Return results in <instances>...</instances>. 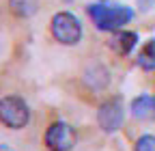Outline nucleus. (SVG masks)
<instances>
[{"instance_id": "obj_1", "label": "nucleus", "mask_w": 155, "mask_h": 151, "mask_svg": "<svg viewBox=\"0 0 155 151\" xmlns=\"http://www.w3.org/2000/svg\"><path fill=\"white\" fill-rule=\"evenodd\" d=\"M88 15L91 20L95 22V26L104 30V32H114V30H121L125 24L131 22L134 11L125 5H104V2H97L88 7Z\"/></svg>"}, {"instance_id": "obj_2", "label": "nucleus", "mask_w": 155, "mask_h": 151, "mask_svg": "<svg viewBox=\"0 0 155 151\" xmlns=\"http://www.w3.org/2000/svg\"><path fill=\"white\" fill-rule=\"evenodd\" d=\"M50 32L61 45H78L82 41V22L69 11H58L50 22Z\"/></svg>"}, {"instance_id": "obj_3", "label": "nucleus", "mask_w": 155, "mask_h": 151, "mask_svg": "<svg viewBox=\"0 0 155 151\" xmlns=\"http://www.w3.org/2000/svg\"><path fill=\"white\" fill-rule=\"evenodd\" d=\"M0 119L9 129H22L30 123V108L22 97L7 95L0 99Z\"/></svg>"}, {"instance_id": "obj_4", "label": "nucleus", "mask_w": 155, "mask_h": 151, "mask_svg": "<svg viewBox=\"0 0 155 151\" xmlns=\"http://www.w3.org/2000/svg\"><path fill=\"white\" fill-rule=\"evenodd\" d=\"M123 121H125L123 97L114 95V97L106 99L104 104H99V108H97V125L101 127V132H106V134H114L116 129H121Z\"/></svg>"}, {"instance_id": "obj_5", "label": "nucleus", "mask_w": 155, "mask_h": 151, "mask_svg": "<svg viewBox=\"0 0 155 151\" xmlns=\"http://www.w3.org/2000/svg\"><path fill=\"white\" fill-rule=\"evenodd\" d=\"M43 140L50 151H71L78 143V134L67 121H54L45 129Z\"/></svg>"}, {"instance_id": "obj_6", "label": "nucleus", "mask_w": 155, "mask_h": 151, "mask_svg": "<svg viewBox=\"0 0 155 151\" xmlns=\"http://www.w3.org/2000/svg\"><path fill=\"white\" fill-rule=\"evenodd\" d=\"M108 45L119 56H127V54H131V50L136 45H138V35L131 32V30H114Z\"/></svg>"}, {"instance_id": "obj_7", "label": "nucleus", "mask_w": 155, "mask_h": 151, "mask_svg": "<svg viewBox=\"0 0 155 151\" xmlns=\"http://www.w3.org/2000/svg\"><path fill=\"white\" fill-rule=\"evenodd\" d=\"M129 112L138 121H155V95H138L129 104Z\"/></svg>"}, {"instance_id": "obj_8", "label": "nucleus", "mask_w": 155, "mask_h": 151, "mask_svg": "<svg viewBox=\"0 0 155 151\" xmlns=\"http://www.w3.org/2000/svg\"><path fill=\"white\" fill-rule=\"evenodd\" d=\"M9 9L15 17L28 20L39 11V0H9Z\"/></svg>"}, {"instance_id": "obj_9", "label": "nucleus", "mask_w": 155, "mask_h": 151, "mask_svg": "<svg viewBox=\"0 0 155 151\" xmlns=\"http://www.w3.org/2000/svg\"><path fill=\"white\" fill-rule=\"evenodd\" d=\"M140 69L144 71H153L155 69V39H147L144 45L138 52V59H136Z\"/></svg>"}, {"instance_id": "obj_10", "label": "nucleus", "mask_w": 155, "mask_h": 151, "mask_svg": "<svg viewBox=\"0 0 155 151\" xmlns=\"http://www.w3.org/2000/svg\"><path fill=\"white\" fill-rule=\"evenodd\" d=\"M134 151H155V136L153 134H142L134 143Z\"/></svg>"}, {"instance_id": "obj_11", "label": "nucleus", "mask_w": 155, "mask_h": 151, "mask_svg": "<svg viewBox=\"0 0 155 151\" xmlns=\"http://www.w3.org/2000/svg\"><path fill=\"white\" fill-rule=\"evenodd\" d=\"M2 151H7V147H5V145H2Z\"/></svg>"}]
</instances>
